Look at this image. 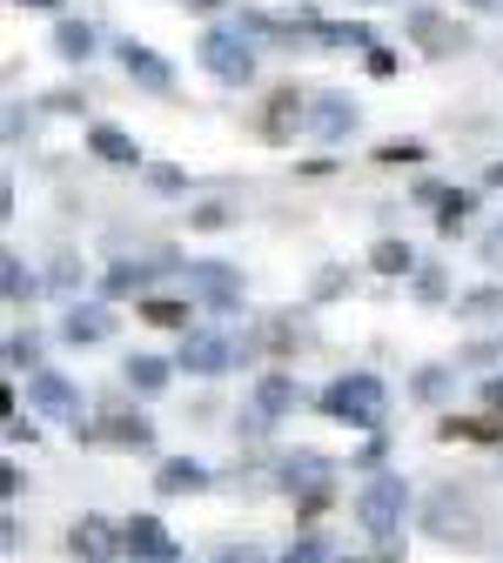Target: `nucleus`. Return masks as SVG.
Instances as JSON below:
<instances>
[{"label":"nucleus","instance_id":"1","mask_svg":"<svg viewBox=\"0 0 503 563\" xmlns=\"http://www.w3.org/2000/svg\"><path fill=\"white\" fill-rule=\"evenodd\" d=\"M316 402H322V416L349 422V430H383V416H390V389H383V376H370V369L336 376Z\"/></svg>","mask_w":503,"mask_h":563},{"label":"nucleus","instance_id":"2","mask_svg":"<svg viewBox=\"0 0 503 563\" xmlns=\"http://www.w3.org/2000/svg\"><path fill=\"white\" fill-rule=\"evenodd\" d=\"M403 510H409V483L396 470H376L363 489H356V523H363L370 537H383V543L403 530Z\"/></svg>","mask_w":503,"mask_h":563},{"label":"nucleus","instance_id":"3","mask_svg":"<svg viewBox=\"0 0 503 563\" xmlns=\"http://www.w3.org/2000/svg\"><path fill=\"white\" fill-rule=\"evenodd\" d=\"M195 54H201V67H208V75H215V81H229V88L255 81V34H242L236 21H229V27H208Z\"/></svg>","mask_w":503,"mask_h":563},{"label":"nucleus","instance_id":"4","mask_svg":"<svg viewBox=\"0 0 503 563\" xmlns=\"http://www.w3.org/2000/svg\"><path fill=\"white\" fill-rule=\"evenodd\" d=\"M188 296L208 309V316H236L242 309V268L236 262H188Z\"/></svg>","mask_w":503,"mask_h":563},{"label":"nucleus","instance_id":"5","mask_svg":"<svg viewBox=\"0 0 503 563\" xmlns=\"http://www.w3.org/2000/svg\"><path fill=\"white\" fill-rule=\"evenodd\" d=\"M175 363H182L188 376H229V369H236V363H249V356H242V335H222V329H188Z\"/></svg>","mask_w":503,"mask_h":563},{"label":"nucleus","instance_id":"6","mask_svg":"<svg viewBox=\"0 0 503 563\" xmlns=\"http://www.w3.org/2000/svg\"><path fill=\"white\" fill-rule=\"evenodd\" d=\"M423 530L444 537V543H477V510H470V497L457 483H444V489L423 497Z\"/></svg>","mask_w":503,"mask_h":563},{"label":"nucleus","instance_id":"7","mask_svg":"<svg viewBox=\"0 0 503 563\" xmlns=\"http://www.w3.org/2000/svg\"><path fill=\"white\" fill-rule=\"evenodd\" d=\"M403 27H409V41L429 54V60H444V54H463L470 47V34L444 14V8H429V0H416V8H403Z\"/></svg>","mask_w":503,"mask_h":563},{"label":"nucleus","instance_id":"8","mask_svg":"<svg viewBox=\"0 0 503 563\" xmlns=\"http://www.w3.org/2000/svg\"><path fill=\"white\" fill-rule=\"evenodd\" d=\"M175 268H182V255H168V249H162L155 262H108V268H101V296H108V302H128V296L141 302V296H149V282H155V275H175Z\"/></svg>","mask_w":503,"mask_h":563},{"label":"nucleus","instance_id":"9","mask_svg":"<svg viewBox=\"0 0 503 563\" xmlns=\"http://www.w3.org/2000/svg\"><path fill=\"white\" fill-rule=\"evenodd\" d=\"M81 443H108V450H155V422L149 416H128V409H108L101 422H81V430H75Z\"/></svg>","mask_w":503,"mask_h":563},{"label":"nucleus","instance_id":"10","mask_svg":"<svg viewBox=\"0 0 503 563\" xmlns=\"http://www.w3.org/2000/svg\"><path fill=\"white\" fill-rule=\"evenodd\" d=\"M296 128H309V95L303 88H275L262 101V114H255V134L282 148V141H296Z\"/></svg>","mask_w":503,"mask_h":563},{"label":"nucleus","instance_id":"11","mask_svg":"<svg viewBox=\"0 0 503 563\" xmlns=\"http://www.w3.org/2000/svg\"><path fill=\"white\" fill-rule=\"evenodd\" d=\"M121 550H128V563H182V543L168 537L162 517H128L121 523Z\"/></svg>","mask_w":503,"mask_h":563},{"label":"nucleus","instance_id":"12","mask_svg":"<svg viewBox=\"0 0 503 563\" xmlns=\"http://www.w3.org/2000/svg\"><path fill=\"white\" fill-rule=\"evenodd\" d=\"M28 402L41 416H61V422H75V430H81V389L67 383L61 369H28Z\"/></svg>","mask_w":503,"mask_h":563},{"label":"nucleus","instance_id":"13","mask_svg":"<svg viewBox=\"0 0 503 563\" xmlns=\"http://www.w3.org/2000/svg\"><path fill=\"white\" fill-rule=\"evenodd\" d=\"M67 550H75L81 563H128L121 523H108V517H75V530H67Z\"/></svg>","mask_w":503,"mask_h":563},{"label":"nucleus","instance_id":"14","mask_svg":"<svg viewBox=\"0 0 503 563\" xmlns=\"http://www.w3.org/2000/svg\"><path fill=\"white\" fill-rule=\"evenodd\" d=\"M114 54H121V67H128V81H134V88H149V95H175V67H168L149 41H134V34H128Z\"/></svg>","mask_w":503,"mask_h":563},{"label":"nucleus","instance_id":"15","mask_svg":"<svg viewBox=\"0 0 503 563\" xmlns=\"http://www.w3.org/2000/svg\"><path fill=\"white\" fill-rule=\"evenodd\" d=\"M336 476V456H322V450H289V456H275V483L289 489V497H303V489H316V483H329Z\"/></svg>","mask_w":503,"mask_h":563},{"label":"nucleus","instance_id":"16","mask_svg":"<svg viewBox=\"0 0 503 563\" xmlns=\"http://www.w3.org/2000/svg\"><path fill=\"white\" fill-rule=\"evenodd\" d=\"M356 121H363V108H356L349 95H316L309 101V128H316V141H329V148L356 134Z\"/></svg>","mask_w":503,"mask_h":563},{"label":"nucleus","instance_id":"17","mask_svg":"<svg viewBox=\"0 0 503 563\" xmlns=\"http://www.w3.org/2000/svg\"><path fill=\"white\" fill-rule=\"evenodd\" d=\"M249 402H255V409H262L269 422H282V416H296V409H303V383H296L289 369H262V376H255V396H249Z\"/></svg>","mask_w":503,"mask_h":563},{"label":"nucleus","instance_id":"18","mask_svg":"<svg viewBox=\"0 0 503 563\" xmlns=\"http://www.w3.org/2000/svg\"><path fill=\"white\" fill-rule=\"evenodd\" d=\"M108 335H114V309H108V302H67V316H61V342L95 349V342H108Z\"/></svg>","mask_w":503,"mask_h":563},{"label":"nucleus","instance_id":"19","mask_svg":"<svg viewBox=\"0 0 503 563\" xmlns=\"http://www.w3.org/2000/svg\"><path fill=\"white\" fill-rule=\"evenodd\" d=\"M215 476H208V463H195V456H162L155 463V489L162 497H195V489H208Z\"/></svg>","mask_w":503,"mask_h":563},{"label":"nucleus","instance_id":"20","mask_svg":"<svg viewBox=\"0 0 503 563\" xmlns=\"http://www.w3.org/2000/svg\"><path fill=\"white\" fill-rule=\"evenodd\" d=\"M88 155H95V162H108V168H141L134 134H121L114 121H95V128H88Z\"/></svg>","mask_w":503,"mask_h":563},{"label":"nucleus","instance_id":"21","mask_svg":"<svg viewBox=\"0 0 503 563\" xmlns=\"http://www.w3.org/2000/svg\"><path fill=\"white\" fill-rule=\"evenodd\" d=\"M437 437L444 443H503V409H490V416H444Z\"/></svg>","mask_w":503,"mask_h":563},{"label":"nucleus","instance_id":"22","mask_svg":"<svg viewBox=\"0 0 503 563\" xmlns=\"http://www.w3.org/2000/svg\"><path fill=\"white\" fill-rule=\"evenodd\" d=\"M168 376H175V363H162V356H128V369H121V383H128L134 396H162Z\"/></svg>","mask_w":503,"mask_h":563},{"label":"nucleus","instance_id":"23","mask_svg":"<svg viewBox=\"0 0 503 563\" xmlns=\"http://www.w3.org/2000/svg\"><path fill=\"white\" fill-rule=\"evenodd\" d=\"M309 41H316V47H363V54L376 47V34H370L363 21H316Z\"/></svg>","mask_w":503,"mask_h":563},{"label":"nucleus","instance_id":"24","mask_svg":"<svg viewBox=\"0 0 503 563\" xmlns=\"http://www.w3.org/2000/svg\"><path fill=\"white\" fill-rule=\"evenodd\" d=\"M370 268H376V275H409V268H423V262H416V249H409L403 235H383V242L370 249Z\"/></svg>","mask_w":503,"mask_h":563},{"label":"nucleus","instance_id":"25","mask_svg":"<svg viewBox=\"0 0 503 563\" xmlns=\"http://www.w3.org/2000/svg\"><path fill=\"white\" fill-rule=\"evenodd\" d=\"M54 54L61 60H88L95 54V27L88 21H54Z\"/></svg>","mask_w":503,"mask_h":563},{"label":"nucleus","instance_id":"26","mask_svg":"<svg viewBox=\"0 0 503 563\" xmlns=\"http://www.w3.org/2000/svg\"><path fill=\"white\" fill-rule=\"evenodd\" d=\"M134 316L155 322V329H188V302H175V296H141Z\"/></svg>","mask_w":503,"mask_h":563},{"label":"nucleus","instance_id":"27","mask_svg":"<svg viewBox=\"0 0 503 563\" xmlns=\"http://www.w3.org/2000/svg\"><path fill=\"white\" fill-rule=\"evenodd\" d=\"M0 289H8V302L21 309V302H34V289H41V282L28 275V262H21V255H0Z\"/></svg>","mask_w":503,"mask_h":563},{"label":"nucleus","instance_id":"28","mask_svg":"<svg viewBox=\"0 0 503 563\" xmlns=\"http://www.w3.org/2000/svg\"><path fill=\"white\" fill-rule=\"evenodd\" d=\"M409 396H416V402H444V396H450V363H423V369L409 376Z\"/></svg>","mask_w":503,"mask_h":563},{"label":"nucleus","instance_id":"29","mask_svg":"<svg viewBox=\"0 0 503 563\" xmlns=\"http://www.w3.org/2000/svg\"><path fill=\"white\" fill-rule=\"evenodd\" d=\"M470 208H477V195H470V188H450V195L437 201V229H444V235H457V229L470 222Z\"/></svg>","mask_w":503,"mask_h":563},{"label":"nucleus","instance_id":"30","mask_svg":"<svg viewBox=\"0 0 503 563\" xmlns=\"http://www.w3.org/2000/svg\"><path fill=\"white\" fill-rule=\"evenodd\" d=\"M41 349H47V342H41L34 329H14V335H8V369H41Z\"/></svg>","mask_w":503,"mask_h":563},{"label":"nucleus","instance_id":"31","mask_svg":"<svg viewBox=\"0 0 503 563\" xmlns=\"http://www.w3.org/2000/svg\"><path fill=\"white\" fill-rule=\"evenodd\" d=\"M416 162H429L423 141H383L376 148V168H416Z\"/></svg>","mask_w":503,"mask_h":563},{"label":"nucleus","instance_id":"32","mask_svg":"<svg viewBox=\"0 0 503 563\" xmlns=\"http://www.w3.org/2000/svg\"><path fill=\"white\" fill-rule=\"evenodd\" d=\"M275 563H329V537H316V530H303L289 550H282Z\"/></svg>","mask_w":503,"mask_h":563},{"label":"nucleus","instance_id":"33","mask_svg":"<svg viewBox=\"0 0 503 563\" xmlns=\"http://www.w3.org/2000/svg\"><path fill=\"white\" fill-rule=\"evenodd\" d=\"M457 316L470 322V316H503V289H470L463 302H457Z\"/></svg>","mask_w":503,"mask_h":563},{"label":"nucleus","instance_id":"34","mask_svg":"<svg viewBox=\"0 0 503 563\" xmlns=\"http://www.w3.org/2000/svg\"><path fill=\"white\" fill-rule=\"evenodd\" d=\"M444 296H450L444 268H437V262H423V268H416V302H444Z\"/></svg>","mask_w":503,"mask_h":563},{"label":"nucleus","instance_id":"35","mask_svg":"<svg viewBox=\"0 0 503 563\" xmlns=\"http://www.w3.org/2000/svg\"><path fill=\"white\" fill-rule=\"evenodd\" d=\"M383 456H390V430H370V443L349 456V470H383Z\"/></svg>","mask_w":503,"mask_h":563},{"label":"nucleus","instance_id":"36","mask_svg":"<svg viewBox=\"0 0 503 563\" xmlns=\"http://www.w3.org/2000/svg\"><path fill=\"white\" fill-rule=\"evenodd\" d=\"M208 563H269V550H262V543H249V537H242V543H222V550H215V556H208Z\"/></svg>","mask_w":503,"mask_h":563},{"label":"nucleus","instance_id":"37","mask_svg":"<svg viewBox=\"0 0 503 563\" xmlns=\"http://www.w3.org/2000/svg\"><path fill=\"white\" fill-rule=\"evenodd\" d=\"M229 222H236V216H229L222 201H201L195 216H188V229H208V235H215V229H229Z\"/></svg>","mask_w":503,"mask_h":563},{"label":"nucleus","instance_id":"38","mask_svg":"<svg viewBox=\"0 0 503 563\" xmlns=\"http://www.w3.org/2000/svg\"><path fill=\"white\" fill-rule=\"evenodd\" d=\"M41 108H47V114H81V108H88V101H81V95H75V88H54V95H47V101H41Z\"/></svg>","mask_w":503,"mask_h":563},{"label":"nucleus","instance_id":"39","mask_svg":"<svg viewBox=\"0 0 503 563\" xmlns=\"http://www.w3.org/2000/svg\"><path fill=\"white\" fill-rule=\"evenodd\" d=\"M47 282H54V289H75V282H81V262H75V255H61V262H54V275H47Z\"/></svg>","mask_w":503,"mask_h":563},{"label":"nucleus","instance_id":"40","mask_svg":"<svg viewBox=\"0 0 503 563\" xmlns=\"http://www.w3.org/2000/svg\"><path fill=\"white\" fill-rule=\"evenodd\" d=\"M149 181H155L162 195H182V188H188V175H182V168H149Z\"/></svg>","mask_w":503,"mask_h":563},{"label":"nucleus","instance_id":"41","mask_svg":"<svg viewBox=\"0 0 503 563\" xmlns=\"http://www.w3.org/2000/svg\"><path fill=\"white\" fill-rule=\"evenodd\" d=\"M490 363H496V342H470L463 349V369H490Z\"/></svg>","mask_w":503,"mask_h":563},{"label":"nucleus","instance_id":"42","mask_svg":"<svg viewBox=\"0 0 503 563\" xmlns=\"http://www.w3.org/2000/svg\"><path fill=\"white\" fill-rule=\"evenodd\" d=\"M370 75H376V81H390V75H396V54H390V47H383V41H376V47H370Z\"/></svg>","mask_w":503,"mask_h":563},{"label":"nucleus","instance_id":"43","mask_svg":"<svg viewBox=\"0 0 503 563\" xmlns=\"http://www.w3.org/2000/svg\"><path fill=\"white\" fill-rule=\"evenodd\" d=\"M329 296H342V268H322L316 275V302H329Z\"/></svg>","mask_w":503,"mask_h":563},{"label":"nucleus","instance_id":"44","mask_svg":"<svg viewBox=\"0 0 503 563\" xmlns=\"http://www.w3.org/2000/svg\"><path fill=\"white\" fill-rule=\"evenodd\" d=\"M444 195H450V188H444V181H416V208H437V201H444Z\"/></svg>","mask_w":503,"mask_h":563},{"label":"nucleus","instance_id":"45","mask_svg":"<svg viewBox=\"0 0 503 563\" xmlns=\"http://www.w3.org/2000/svg\"><path fill=\"white\" fill-rule=\"evenodd\" d=\"M34 437H41V430H34L28 416H8V443H34Z\"/></svg>","mask_w":503,"mask_h":563},{"label":"nucleus","instance_id":"46","mask_svg":"<svg viewBox=\"0 0 503 563\" xmlns=\"http://www.w3.org/2000/svg\"><path fill=\"white\" fill-rule=\"evenodd\" d=\"M21 483H28V476H21V470L8 463V470H0V497H8V504H14V497H21Z\"/></svg>","mask_w":503,"mask_h":563},{"label":"nucleus","instance_id":"47","mask_svg":"<svg viewBox=\"0 0 503 563\" xmlns=\"http://www.w3.org/2000/svg\"><path fill=\"white\" fill-rule=\"evenodd\" d=\"M483 402H490V409H503V376H483Z\"/></svg>","mask_w":503,"mask_h":563},{"label":"nucleus","instance_id":"48","mask_svg":"<svg viewBox=\"0 0 503 563\" xmlns=\"http://www.w3.org/2000/svg\"><path fill=\"white\" fill-rule=\"evenodd\" d=\"M182 8H188V14H215V8H222V0H182Z\"/></svg>","mask_w":503,"mask_h":563},{"label":"nucleus","instance_id":"49","mask_svg":"<svg viewBox=\"0 0 503 563\" xmlns=\"http://www.w3.org/2000/svg\"><path fill=\"white\" fill-rule=\"evenodd\" d=\"M470 8H477V14H503V0H470Z\"/></svg>","mask_w":503,"mask_h":563},{"label":"nucleus","instance_id":"50","mask_svg":"<svg viewBox=\"0 0 503 563\" xmlns=\"http://www.w3.org/2000/svg\"><path fill=\"white\" fill-rule=\"evenodd\" d=\"M14 8H61V0H14Z\"/></svg>","mask_w":503,"mask_h":563},{"label":"nucleus","instance_id":"51","mask_svg":"<svg viewBox=\"0 0 503 563\" xmlns=\"http://www.w3.org/2000/svg\"><path fill=\"white\" fill-rule=\"evenodd\" d=\"M483 181H490V188H503V162H496V168H490V175H483Z\"/></svg>","mask_w":503,"mask_h":563},{"label":"nucleus","instance_id":"52","mask_svg":"<svg viewBox=\"0 0 503 563\" xmlns=\"http://www.w3.org/2000/svg\"><path fill=\"white\" fill-rule=\"evenodd\" d=\"M490 342H496V363H503V329H496V335H490Z\"/></svg>","mask_w":503,"mask_h":563},{"label":"nucleus","instance_id":"53","mask_svg":"<svg viewBox=\"0 0 503 563\" xmlns=\"http://www.w3.org/2000/svg\"><path fill=\"white\" fill-rule=\"evenodd\" d=\"M490 249H503V229H496V242H490Z\"/></svg>","mask_w":503,"mask_h":563},{"label":"nucleus","instance_id":"54","mask_svg":"<svg viewBox=\"0 0 503 563\" xmlns=\"http://www.w3.org/2000/svg\"><path fill=\"white\" fill-rule=\"evenodd\" d=\"M336 563H356V556H336Z\"/></svg>","mask_w":503,"mask_h":563}]
</instances>
